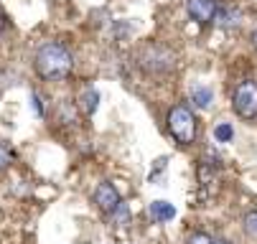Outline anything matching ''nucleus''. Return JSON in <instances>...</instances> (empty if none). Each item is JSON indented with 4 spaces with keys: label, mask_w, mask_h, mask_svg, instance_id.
<instances>
[{
    "label": "nucleus",
    "mask_w": 257,
    "mask_h": 244,
    "mask_svg": "<svg viewBox=\"0 0 257 244\" xmlns=\"http://www.w3.org/2000/svg\"><path fill=\"white\" fill-rule=\"evenodd\" d=\"M33 66H36V74H39L41 79L56 82V79H66L71 74V69H74V56H71V51L64 44L49 41L36 51Z\"/></svg>",
    "instance_id": "nucleus-1"
},
{
    "label": "nucleus",
    "mask_w": 257,
    "mask_h": 244,
    "mask_svg": "<svg viewBox=\"0 0 257 244\" xmlns=\"http://www.w3.org/2000/svg\"><path fill=\"white\" fill-rule=\"evenodd\" d=\"M168 132L178 145H191L196 140V117L186 104H176L168 112Z\"/></svg>",
    "instance_id": "nucleus-2"
},
{
    "label": "nucleus",
    "mask_w": 257,
    "mask_h": 244,
    "mask_svg": "<svg viewBox=\"0 0 257 244\" xmlns=\"http://www.w3.org/2000/svg\"><path fill=\"white\" fill-rule=\"evenodd\" d=\"M138 66L145 74H166L176 66V56L163 46H145L138 56Z\"/></svg>",
    "instance_id": "nucleus-3"
},
{
    "label": "nucleus",
    "mask_w": 257,
    "mask_h": 244,
    "mask_svg": "<svg viewBox=\"0 0 257 244\" xmlns=\"http://www.w3.org/2000/svg\"><path fill=\"white\" fill-rule=\"evenodd\" d=\"M232 107H234L237 117H242V120L257 117V82L247 79V82L237 84V89L232 94Z\"/></svg>",
    "instance_id": "nucleus-4"
},
{
    "label": "nucleus",
    "mask_w": 257,
    "mask_h": 244,
    "mask_svg": "<svg viewBox=\"0 0 257 244\" xmlns=\"http://www.w3.org/2000/svg\"><path fill=\"white\" fill-rule=\"evenodd\" d=\"M94 203H97V208L102 214H115L117 211V206L122 203V198H120V191L109 183V181H104V183H99L97 186V191H94Z\"/></svg>",
    "instance_id": "nucleus-5"
},
{
    "label": "nucleus",
    "mask_w": 257,
    "mask_h": 244,
    "mask_svg": "<svg viewBox=\"0 0 257 244\" xmlns=\"http://www.w3.org/2000/svg\"><path fill=\"white\" fill-rule=\"evenodd\" d=\"M186 13L199 26H209L216 16V0H186Z\"/></svg>",
    "instance_id": "nucleus-6"
},
{
    "label": "nucleus",
    "mask_w": 257,
    "mask_h": 244,
    "mask_svg": "<svg viewBox=\"0 0 257 244\" xmlns=\"http://www.w3.org/2000/svg\"><path fill=\"white\" fill-rule=\"evenodd\" d=\"M242 21V13L232 6H216V16H214V23L219 28H237Z\"/></svg>",
    "instance_id": "nucleus-7"
},
{
    "label": "nucleus",
    "mask_w": 257,
    "mask_h": 244,
    "mask_svg": "<svg viewBox=\"0 0 257 244\" xmlns=\"http://www.w3.org/2000/svg\"><path fill=\"white\" fill-rule=\"evenodd\" d=\"M148 214H151L153 221L163 224V221H171V219L176 216V206L168 203V201H153V203L148 206Z\"/></svg>",
    "instance_id": "nucleus-8"
},
{
    "label": "nucleus",
    "mask_w": 257,
    "mask_h": 244,
    "mask_svg": "<svg viewBox=\"0 0 257 244\" xmlns=\"http://www.w3.org/2000/svg\"><path fill=\"white\" fill-rule=\"evenodd\" d=\"M97 107H99V92H97V89H87V92L79 97V110H82V115H84V117H92V115L97 112Z\"/></svg>",
    "instance_id": "nucleus-9"
},
{
    "label": "nucleus",
    "mask_w": 257,
    "mask_h": 244,
    "mask_svg": "<svg viewBox=\"0 0 257 244\" xmlns=\"http://www.w3.org/2000/svg\"><path fill=\"white\" fill-rule=\"evenodd\" d=\"M191 102L196 104L199 110H206L209 104L214 102V92H211L209 87H201V84H199V87L191 89Z\"/></svg>",
    "instance_id": "nucleus-10"
},
{
    "label": "nucleus",
    "mask_w": 257,
    "mask_h": 244,
    "mask_svg": "<svg viewBox=\"0 0 257 244\" xmlns=\"http://www.w3.org/2000/svg\"><path fill=\"white\" fill-rule=\"evenodd\" d=\"M214 137H216V143H232L234 140V127L229 122H219L214 127Z\"/></svg>",
    "instance_id": "nucleus-11"
},
{
    "label": "nucleus",
    "mask_w": 257,
    "mask_h": 244,
    "mask_svg": "<svg viewBox=\"0 0 257 244\" xmlns=\"http://www.w3.org/2000/svg\"><path fill=\"white\" fill-rule=\"evenodd\" d=\"M11 163H13V150L6 143H0V170H6Z\"/></svg>",
    "instance_id": "nucleus-12"
},
{
    "label": "nucleus",
    "mask_w": 257,
    "mask_h": 244,
    "mask_svg": "<svg viewBox=\"0 0 257 244\" xmlns=\"http://www.w3.org/2000/svg\"><path fill=\"white\" fill-rule=\"evenodd\" d=\"M244 231L257 239V211H249V214L244 216Z\"/></svg>",
    "instance_id": "nucleus-13"
},
{
    "label": "nucleus",
    "mask_w": 257,
    "mask_h": 244,
    "mask_svg": "<svg viewBox=\"0 0 257 244\" xmlns=\"http://www.w3.org/2000/svg\"><path fill=\"white\" fill-rule=\"evenodd\" d=\"M186 244H214V239H211L206 231H194V234L186 239Z\"/></svg>",
    "instance_id": "nucleus-14"
},
{
    "label": "nucleus",
    "mask_w": 257,
    "mask_h": 244,
    "mask_svg": "<svg viewBox=\"0 0 257 244\" xmlns=\"http://www.w3.org/2000/svg\"><path fill=\"white\" fill-rule=\"evenodd\" d=\"M31 104H33V110L39 117H44V104H41V97L39 94H31Z\"/></svg>",
    "instance_id": "nucleus-15"
},
{
    "label": "nucleus",
    "mask_w": 257,
    "mask_h": 244,
    "mask_svg": "<svg viewBox=\"0 0 257 244\" xmlns=\"http://www.w3.org/2000/svg\"><path fill=\"white\" fill-rule=\"evenodd\" d=\"M249 44H252V46H254V49H257V28H254V31H252V33H249Z\"/></svg>",
    "instance_id": "nucleus-16"
},
{
    "label": "nucleus",
    "mask_w": 257,
    "mask_h": 244,
    "mask_svg": "<svg viewBox=\"0 0 257 244\" xmlns=\"http://www.w3.org/2000/svg\"><path fill=\"white\" fill-rule=\"evenodd\" d=\"M6 31V16H3V11H0V33Z\"/></svg>",
    "instance_id": "nucleus-17"
},
{
    "label": "nucleus",
    "mask_w": 257,
    "mask_h": 244,
    "mask_svg": "<svg viewBox=\"0 0 257 244\" xmlns=\"http://www.w3.org/2000/svg\"><path fill=\"white\" fill-rule=\"evenodd\" d=\"M214 244H232L229 239H214Z\"/></svg>",
    "instance_id": "nucleus-18"
}]
</instances>
